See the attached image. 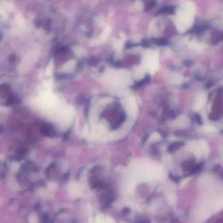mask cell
I'll return each instance as SVG.
<instances>
[{"instance_id":"7a4b0ae2","label":"cell","mask_w":223,"mask_h":223,"mask_svg":"<svg viewBox=\"0 0 223 223\" xmlns=\"http://www.w3.org/2000/svg\"><path fill=\"white\" fill-rule=\"evenodd\" d=\"M144 65L149 70L154 71L158 66V53L154 50H148L143 58Z\"/></svg>"},{"instance_id":"277c9868","label":"cell","mask_w":223,"mask_h":223,"mask_svg":"<svg viewBox=\"0 0 223 223\" xmlns=\"http://www.w3.org/2000/svg\"><path fill=\"white\" fill-rule=\"evenodd\" d=\"M43 129H44L43 132H44V133L45 135H47V136H50V134L52 132L51 128H49L48 126H46V127H45V128Z\"/></svg>"},{"instance_id":"6da1fadb","label":"cell","mask_w":223,"mask_h":223,"mask_svg":"<svg viewBox=\"0 0 223 223\" xmlns=\"http://www.w3.org/2000/svg\"><path fill=\"white\" fill-rule=\"evenodd\" d=\"M195 13L196 7L193 2L185 1L181 3L176 14L175 21L176 27L180 32H184L192 26Z\"/></svg>"},{"instance_id":"3957f363","label":"cell","mask_w":223,"mask_h":223,"mask_svg":"<svg viewBox=\"0 0 223 223\" xmlns=\"http://www.w3.org/2000/svg\"><path fill=\"white\" fill-rule=\"evenodd\" d=\"M181 144H182L181 143H176L173 144L169 149V151H175V150L177 149L178 148H179L181 146Z\"/></svg>"}]
</instances>
